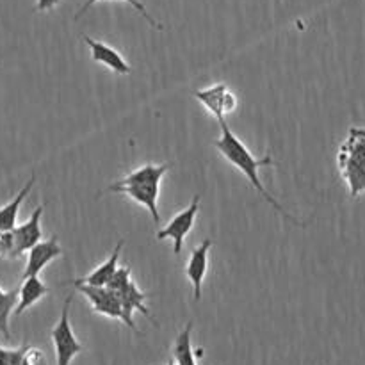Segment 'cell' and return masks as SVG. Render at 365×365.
<instances>
[{
  "label": "cell",
  "instance_id": "cell-1",
  "mask_svg": "<svg viewBox=\"0 0 365 365\" xmlns=\"http://www.w3.org/2000/svg\"><path fill=\"white\" fill-rule=\"evenodd\" d=\"M220 127H221V135L220 139H216V143H214V146H216L217 150H220L221 155L225 157V159L228 160L230 164H234L235 168H237L239 171H241L242 175H245L246 178L250 180V184L253 185V189H255L257 192H259L260 196H262L264 200H266L269 205L274 207V210L277 212H280L282 216L285 217V220L292 221V223L298 225V221L294 220L292 216H289L287 212L284 210V207L280 205V203L277 202V200L273 198V196L269 195V192L266 191V187H264V184L260 182V177H259V170L260 168H266V166H273V159H271L269 155L267 157H255L252 153V150L248 148V146L245 145V143L241 141V139L237 138V135L234 134V132L230 130V127H228L227 120L225 118H220Z\"/></svg>",
  "mask_w": 365,
  "mask_h": 365
},
{
  "label": "cell",
  "instance_id": "cell-2",
  "mask_svg": "<svg viewBox=\"0 0 365 365\" xmlns=\"http://www.w3.org/2000/svg\"><path fill=\"white\" fill-rule=\"evenodd\" d=\"M170 171V164H146L125 175L121 180L109 185L107 191L118 192L132 198L134 202L141 203L152 214L153 221L160 223L159 216V192L160 180Z\"/></svg>",
  "mask_w": 365,
  "mask_h": 365
},
{
  "label": "cell",
  "instance_id": "cell-3",
  "mask_svg": "<svg viewBox=\"0 0 365 365\" xmlns=\"http://www.w3.org/2000/svg\"><path fill=\"white\" fill-rule=\"evenodd\" d=\"M337 168L351 198L365 195V127L353 125L337 152Z\"/></svg>",
  "mask_w": 365,
  "mask_h": 365
},
{
  "label": "cell",
  "instance_id": "cell-4",
  "mask_svg": "<svg viewBox=\"0 0 365 365\" xmlns=\"http://www.w3.org/2000/svg\"><path fill=\"white\" fill-rule=\"evenodd\" d=\"M73 302V296H68L64 302L63 312L59 321L52 328V344L56 349L57 365H71L73 359L84 351V346L77 341L70 324V305Z\"/></svg>",
  "mask_w": 365,
  "mask_h": 365
},
{
  "label": "cell",
  "instance_id": "cell-5",
  "mask_svg": "<svg viewBox=\"0 0 365 365\" xmlns=\"http://www.w3.org/2000/svg\"><path fill=\"white\" fill-rule=\"evenodd\" d=\"M200 200H202V196L196 195L187 209L178 212L163 230L157 232V239H159V241H163V239H171V241H173L175 255H180L182 248H184L185 237H187L189 232L195 227L196 216H198L200 210Z\"/></svg>",
  "mask_w": 365,
  "mask_h": 365
},
{
  "label": "cell",
  "instance_id": "cell-6",
  "mask_svg": "<svg viewBox=\"0 0 365 365\" xmlns=\"http://www.w3.org/2000/svg\"><path fill=\"white\" fill-rule=\"evenodd\" d=\"M73 285L78 292H82V296L88 298V302L91 303L93 310L96 314H102V316L110 317V319H118L125 323V314L116 292L110 291L109 287H93V285L78 284L77 280H73Z\"/></svg>",
  "mask_w": 365,
  "mask_h": 365
},
{
  "label": "cell",
  "instance_id": "cell-7",
  "mask_svg": "<svg viewBox=\"0 0 365 365\" xmlns=\"http://www.w3.org/2000/svg\"><path fill=\"white\" fill-rule=\"evenodd\" d=\"M196 100L203 103L207 107L210 114H212L216 120L225 118L228 113L235 110L237 107V98H235L234 93L227 88L225 84H216L212 88L207 89H198L195 93Z\"/></svg>",
  "mask_w": 365,
  "mask_h": 365
},
{
  "label": "cell",
  "instance_id": "cell-8",
  "mask_svg": "<svg viewBox=\"0 0 365 365\" xmlns=\"http://www.w3.org/2000/svg\"><path fill=\"white\" fill-rule=\"evenodd\" d=\"M212 248V241L205 239L202 245L196 246L192 250L191 257H189L187 267H185V274H187L189 282L192 285V294H195V302H200L202 298V285L209 271V253Z\"/></svg>",
  "mask_w": 365,
  "mask_h": 365
},
{
  "label": "cell",
  "instance_id": "cell-9",
  "mask_svg": "<svg viewBox=\"0 0 365 365\" xmlns=\"http://www.w3.org/2000/svg\"><path fill=\"white\" fill-rule=\"evenodd\" d=\"M63 255V250H61L59 241L57 237H50L46 241H39L38 245L32 246L29 250V259L27 266H25L24 278L29 277H39L43 269L52 262L53 259Z\"/></svg>",
  "mask_w": 365,
  "mask_h": 365
},
{
  "label": "cell",
  "instance_id": "cell-10",
  "mask_svg": "<svg viewBox=\"0 0 365 365\" xmlns=\"http://www.w3.org/2000/svg\"><path fill=\"white\" fill-rule=\"evenodd\" d=\"M116 292L118 299H120L121 303V309H123V314H125V324H127L128 328H132L134 331H138V328H135L134 324V312H141L143 316H146L148 319H153L152 314L148 312V309H146L145 302L148 296L145 294V292H141L138 289V285L134 284V282H128L127 285H123L121 289H118Z\"/></svg>",
  "mask_w": 365,
  "mask_h": 365
},
{
  "label": "cell",
  "instance_id": "cell-11",
  "mask_svg": "<svg viewBox=\"0 0 365 365\" xmlns=\"http://www.w3.org/2000/svg\"><path fill=\"white\" fill-rule=\"evenodd\" d=\"M45 207L39 205L38 209H34L32 216L29 217L25 223L16 225L13 228V235H14V245H16V255L20 257L21 253L29 252L34 245H38L43 237V230H41V216Z\"/></svg>",
  "mask_w": 365,
  "mask_h": 365
},
{
  "label": "cell",
  "instance_id": "cell-12",
  "mask_svg": "<svg viewBox=\"0 0 365 365\" xmlns=\"http://www.w3.org/2000/svg\"><path fill=\"white\" fill-rule=\"evenodd\" d=\"M84 41L86 45L89 46V50H91V57L95 63L103 64V66H107L109 70H113L114 73L118 75H128L132 71L130 64L121 57V53L118 52L116 48H113V46L106 45V43L102 41H96V39L89 38V36L86 34Z\"/></svg>",
  "mask_w": 365,
  "mask_h": 365
},
{
  "label": "cell",
  "instance_id": "cell-13",
  "mask_svg": "<svg viewBox=\"0 0 365 365\" xmlns=\"http://www.w3.org/2000/svg\"><path fill=\"white\" fill-rule=\"evenodd\" d=\"M125 241H118V245L114 246L113 253H110L109 259L106 260L103 264H100L93 273H89L88 277L84 278H78V284H84V285H93V287H106L107 284L110 282V278L114 277L118 269V262H120V255H121V250H123Z\"/></svg>",
  "mask_w": 365,
  "mask_h": 365
},
{
  "label": "cell",
  "instance_id": "cell-14",
  "mask_svg": "<svg viewBox=\"0 0 365 365\" xmlns=\"http://www.w3.org/2000/svg\"><path fill=\"white\" fill-rule=\"evenodd\" d=\"M50 292V287H46L39 277H29L24 278V284L18 289V303L14 309V316H21L27 309L39 302L43 296Z\"/></svg>",
  "mask_w": 365,
  "mask_h": 365
},
{
  "label": "cell",
  "instance_id": "cell-15",
  "mask_svg": "<svg viewBox=\"0 0 365 365\" xmlns=\"http://www.w3.org/2000/svg\"><path fill=\"white\" fill-rule=\"evenodd\" d=\"M34 182H36V177L32 175L31 178H29L27 184L24 185V187L20 189V192H18L16 196H14L13 200H11L7 205L0 207V232H6V230H13L14 227H16V220H18V210H20L21 203H24V200L27 198L29 192H31V189L34 187Z\"/></svg>",
  "mask_w": 365,
  "mask_h": 365
},
{
  "label": "cell",
  "instance_id": "cell-16",
  "mask_svg": "<svg viewBox=\"0 0 365 365\" xmlns=\"http://www.w3.org/2000/svg\"><path fill=\"white\" fill-rule=\"evenodd\" d=\"M173 362L177 365H198L192 349V323L185 324L184 330L177 335L173 346Z\"/></svg>",
  "mask_w": 365,
  "mask_h": 365
},
{
  "label": "cell",
  "instance_id": "cell-17",
  "mask_svg": "<svg viewBox=\"0 0 365 365\" xmlns=\"http://www.w3.org/2000/svg\"><path fill=\"white\" fill-rule=\"evenodd\" d=\"M18 303V289L13 291H4L0 289V335L6 339L11 337L9 334V316L14 312Z\"/></svg>",
  "mask_w": 365,
  "mask_h": 365
},
{
  "label": "cell",
  "instance_id": "cell-18",
  "mask_svg": "<svg viewBox=\"0 0 365 365\" xmlns=\"http://www.w3.org/2000/svg\"><path fill=\"white\" fill-rule=\"evenodd\" d=\"M96 2H102V0H86V4H84V6H82L81 9H78V13L75 14V18H81L82 14H84V13H88V9H89V7H93V6H95ZM121 2H127V4H130V6L134 7V9L138 11V13L141 14V16L145 18V20L148 21V24L152 25V27H155V29H163V27H160L159 24H157L155 20H153V16H152V14L148 13V9H146V7L143 6V2H139V0H121Z\"/></svg>",
  "mask_w": 365,
  "mask_h": 365
},
{
  "label": "cell",
  "instance_id": "cell-19",
  "mask_svg": "<svg viewBox=\"0 0 365 365\" xmlns=\"http://www.w3.org/2000/svg\"><path fill=\"white\" fill-rule=\"evenodd\" d=\"M31 346L24 344L20 348H2L0 346V365H21L24 360L27 359V353Z\"/></svg>",
  "mask_w": 365,
  "mask_h": 365
},
{
  "label": "cell",
  "instance_id": "cell-20",
  "mask_svg": "<svg viewBox=\"0 0 365 365\" xmlns=\"http://www.w3.org/2000/svg\"><path fill=\"white\" fill-rule=\"evenodd\" d=\"M0 257L2 259H16L18 257L13 230L0 232Z\"/></svg>",
  "mask_w": 365,
  "mask_h": 365
},
{
  "label": "cell",
  "instance_id": "cell-21",
  "mask_svg": "<svg viewBox=\"0 0 365 365\" xmlns=\"http://www.w3.org/2000/svg\"><path fill=\"white\" fill-rule=\"evenodd\" d=\"M59 2L61 0H38V4H36V11H39V13H45V11L53 9V7H56Z\"/></svg>",
  "mask_w": 365,
  "mask_h": 365
},
{
  "label": "cell",
  "instance_id": "cell-22",
  "mask_svg": "<svg viewBox=\"0 0 365 365\" xmlns=\"http://www.w3.org/2000/svg\"><path fill=\"white\" fill-rule=\"evenodd\" d=\"M39 359H41V351L31 348V349H29V353H27V359L24 360V364H21V365H36L39 362Z\"/></svg>",
  "mask_w": 365,
  "mask_h": 365
},
{
  "label": "cell",
  "instance_id": "cell-23",
  "mask_svg": "<svg viewBox=\"0 0 365 365\" xmlns=\"http://www.w3.org/2000/svg\"><path fill=\"white\" fill-rule=\"evenodd\" d=\"M168 365H177V364H175L173 360H170V362H168Z\"/></svg>",
  "mask_w": 365,
  "mask_h": 365
}]
</instances>
